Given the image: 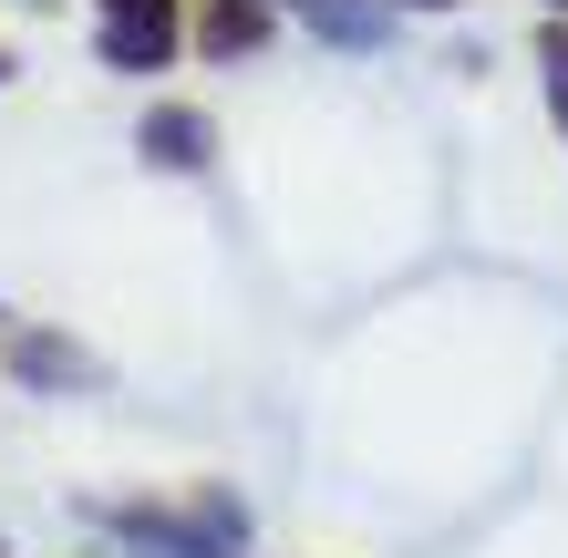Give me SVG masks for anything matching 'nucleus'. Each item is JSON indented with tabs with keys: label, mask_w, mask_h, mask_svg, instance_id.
Here are the masks:
<instances>
[{
	"label": "nucleus",
	"mask_w": 568,
	"mask_h": 558,
	"mask_svg": "<svg viewBox=\"0 0 568 558\" xmlns=\"http://www.w3.org/2000/svg\"><path fill=\"white\" fill-rule=\"evenodd\" d=\"M104 528H124V538H145V548H165V558H239V538H248V517L227 507V497H207V507H104Z\"/></svg>",
	"instance_id": "f257e3e1"
},
{
	"label": "nucleus",
	"mask_w": 568,
	"mask_h": 558,
	"mask_svg": "<svg viewBox=\"0 0 568 558\" xmlns=\"http://www.w3.org/2000/svg\"><path fill=\"white\" fill-rule=\"evenodd\" d=\"M104 62H114V73L176 62V0H114V11H104Z\"/></svg>",
	"instance_id": "f03ea898"
},
{
	"label": "nucleus",
	"mask_w": 568,
	"mask_h": 558,
	"mask_svg": "<svg viewBox=\"0 0 568 558\" xmlns=\"http://www.w3.org/2000/svg\"><path fill=\"white\" fill-rule=\"evenodd\" d=\"M145 166H207V124L196 114H155L145 124Z\"/></svg>",
	"instance_id": "7ed1b4c3"
},
{
	"label": "nucleus",
	"mask_w": 568,
	"mask_h": 558,
	"mask_svg": "<svg viewBox=\"0 0 568 558\" xmlns=\"http://www.w3.org/2000/svg\"><path fill=\"white\" fill-rule=\"evenodd\" d=\"M11 363H21V373H42V393H62V383H83V373H93L83 352H62V342H21Z\"/></svg>",
	"instance_id": "20e7f679"
},
{
	"label": "nucleus",
	"mask_w": 568,
	"mask_h": 558,
	"mask_svg": "<svg viewBox=\"0 0 568 558\" xmlns=\"http://www.w3.org/2000/svg\"><path fill=\"white\" fill-rule=\"evenodd\" d=\"M538 73H548V114H558V135H568V31H548V62H538Z\"/></svg>",
	"instance_id": "39448f33"
},
{
	"label": "nucleus",
	"mask_w": 568,
	"mask_h": 558,
	"mask_svg": "<svg viewBox=\"0 0 568 558\" xmlns=\"http://www.w3.org/2000/svg\"><path fill=\"white\" fill-rule=\"evenodd\" d=\"M404 11H445V0H404Z\"/></svg>",
	"instance_id": "423d86ee"
},
{
	"label": "nucleus",
	"mask_w": 568,
	"mask_h": 558,
	"mask_svg": "<svg viewBox=\"0 0 568 558\" xmlns=\"http://www.w3.org/2000/svg\"><path fill=\"white\" fill-rule=\"evenodd\" d=\"M0 73H11V62H0Z\"/></svg>",
	"instance_id": "0eeeda50"
},
{
	"label": "nucleus",
	"mask_w": 568,
	"mask_h": 558,
	"mask_svg": "<svg viewBox=\"0 0 568 558\" xmlns=\"http://www.w3.org/2000/svg\"><path fill=\"white\" fill-rule=\"evenodd\" d=\"M558 11H568V0H558Z\"/></svg>",
	"instance_id": "6e6552de"
}]
</instances>
